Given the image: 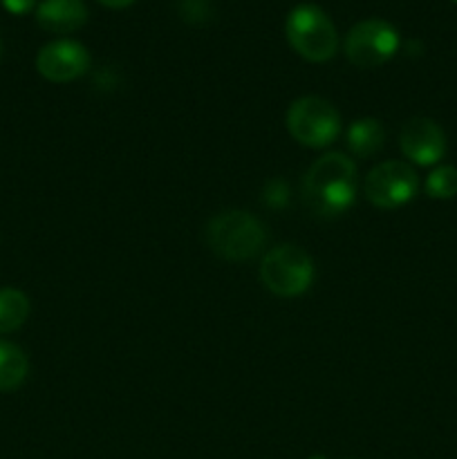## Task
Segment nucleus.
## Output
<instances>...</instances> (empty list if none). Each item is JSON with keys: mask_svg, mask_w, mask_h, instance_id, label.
Instances as JSON below:
<instances>
[{"mask_svg": "<svg viewBox=\"0 0 457 459\" xmlns=\"http://www.w3.org/2000/svg\"><path fill=\"white\" fill-rule=\"evenodd\" d=\"M30 372V361L18 345L0 341V393L21 388Z\"/></svg>", "mask_w": 457, "mask_h": 459, "instance_id": "obj_12", "label": "nucleus"}, {"mask_svg": "<svg viewBox=\"0 0 457 459\" xmlns=\"http://www.w3.org/2000/svg\"><path fill=\"white\" fill-rule=\"evenodd\" d=\"M264 240V229L258 218L245 211H222L206 224V242L211 251L228 263H242L260 254Z\"/></svg>", "mask_w": 457, "mask_h": 459, "instance_id": "obj_2", "label": "nucleus"}, {"mask_svg": "<svg viewBox=\"0 0 457 459\" xmlns=\"http://www.w3.org/2000/svg\"><path fill=\"white\" fill-rule=\"evenodd\" d=\"M179 13L188 22H204L209 18V3L206 0H182L179 3Z\"/></svg>", "mask_w": 457, "mask_h": 459, "instance_id": "obj_16", "label": "nucleus"}, {"mask_svg": "<svg viewBox=\"0 0 457 459\" xmlns=\"http://www.w3.org/2000/svg\"><path fill=\"white\" fill-rule=\"evenodd\" d=\"M385 130L379 119L363 117L348 128V148L357 157H372L384 148Z\"/></svg>", "mask_w": 457, "mask_h": 459, "instance_id": "obj_11", "label": "nucleus"}, {"mask_svg": "<svg viewBox=\"0 0 457 459\" xmlns=\"http://www.w3.org/2000/svg\"><path fill=\"white\" fill-rule=\"evenodd\" d=\"M0 4L13 16H25L31 9H36V0H0Z\"/></svg>", "mask_w": 457, "mask_h": 459, "instance_id": "obj_17", "label": "nucleus"}, {"mask_svg": "<svg viewBox=\"0 0 457 459\" xmlns=\"http://www.w3.org/2000/svg\"><path fill=\"white\" fill-rule=\"evenodd\" d=\"M399 146L412 164L435 166L446 155V134L433 119L415 117L401 128Z\"/></svg>", "mask_w": 457, "mask_h": 459, "instance_id": "obj_9", "label": "nucleus"}, {"mask_svg": "<svg viewBox=\"0 0 457 459\" xmlns=\"http://www.w3.org/2000/svg\"><path fill=\"white\" fill-rule=\"evenodd\" d=\"M426 193L433 200H451L457 195V169L455 166H437L426 179Z\"/></svg>", "mask_w": 457, "mask_h": 459, "instance_id": "obj_14", "label": "nucleus"}, {"mask_svg": "<svg viewBox=\"0 0 457 459\" xmlns=\"http://www.w3.org/2000/svg\"><path fill=\"white\" fill-rule=\"evenodd\" d=\"M0 52H3V39H0Z\"/></svg>", "mask_w": 457, "mask_h": 459, "instance_id": "obj_20", "label": "nucleus"}, {"mask_svg": "<svg viewBox=\"0 0 457 459\" xmlns=\"http://www.w3.org/2000/svg\"><path fill=\"white\" fill-rule=\"evenodd\" d=\"M30 316V299L21 290L3 287L0 290V334H12L25 325Z\"/></svg>", "mask_w": 457, "mask_h": 459, "instance_id": "obj_13", "label": "nucleus"}, {"mask_svg": "<svg viewBox=\"0 0 457 459\" xmlns=\"http://www.w3.org/2000/svg\"><path fill=\"white\" fill-rule=\"evenodd\" d=\"M357 197V166L343 152L318 157L303 179V200L312 213L332 218L354 204Z\"/></svg>", "mask_w": 457, "mask_h": 459, "instance_id": "obj_1", "label": "nucleus"}, {"mask_svg": "<svg viewBox=\"0 0 457 459\" xmlns=\"http://www.w3.org/2000/svg\"><path fill=\"white\" fill-rule=\"evenodd\" d=\"M399 31L381 18H367L357 22L345 39V56L361 70L388 63L399 49Z\"/></svg>", "mask_w": 457, "mask_h": 459, "instance_id": "obj_6", "label": "nucleus"}, {"mask_svg": "<svg viewBox=\"0 0 457 459\" xmlns=\"http://www.w3.org/2000/svg\"><path fill=\"white\" fill-rule=\"evenodd\" d=\"M90 67V54L76 40H54L36 56V70L52 83H70L83 76Z\"/></svg>", "mask_w": 457, "mask_h": 459, "instance_id": "obj_8", "label": "nucleus"}, {"mask_svg": "<svg viewBox=\"0 0 457 459\" xmlns=\"http://www.w3.org/2000/svg\"><path fill=\"white\" fill-rule=\"evenodd\" d=\"M287 130L307 148H325L339 137L341 115L321 97H300L287 110Z\"/></svg>", "mask_w": 457, "mask_h": 459, "instance_id": "obj_5", "label": "nucleus"}, {"mask_svg": "<svg viewBox=\"0 0 457 459\" xmlns=\"http://www.w3.org/2000/svg\"><path fill=\"white\" fill-rule=\"evenodd\" d=\"M88 21L83 0H43L36 7V22L52 34H70Z\"/></svg>", "mask_w": 457, "mask_h": 459, "instance_id": "obj_10", "label": "nucleus"}, {"mask_svg": "<svg viewBox=\"0 0 457 459\" xmlns=\"http://www.w3.org/2000/svg\"><path fill=\"white\" fill-rule=\"evenodd\" d=\"M263 202L272 209H282L289 202V188L282 179H272L263 191Z\"/></svg>", "mask_w": 457, "mask_h": 459, "instance_id": "obj_15", "label": "nucleus"}, {"mask_svg": "<svg viewBox=\"0 0 457 459\" xmlns=\"http://www.w3.org/2000/svg\"><path fill=\"white\" fill-rule=\"evenodd\" d=\"M453 3H455V4H457V0H453Z\"/></svg>", "mask_w": 457, "mask_h": 459, "instance_id": "obj_21", "label": "nucleus"}, {"mask_svg": "<svg viewBox=\"0 0 457 459\" xmlns=\"http://www.w3.org/2000/svg\"><path fill=\"white\" fill-rule=\"evenodd\" d=\"M99 3L106 4V7H110V9H124V7H128V4H133L134 0H99Z\"/></svg>", "mask_w": 457, "mask_h": 459, "instance_id": "obj_18", "label": "nucleus"}, {"mask_svg": "<svg viewBox=\"0 0 457 459\" xmlns=\"http://www.w3.org/2000/svg\"><path fill=\"white\" fill-rule=\"evenodd\" d=\"M285 34L296 54L312 63L330 61L339 48V34L332 18L316 4H298L289 12Z\"/></svg>", "mask_w": 457, "mask_h": 459, "instance_id": "obj_3", "label": "nucleus"}, {"mask_svg": "<svg viewBox=\"0 0 457 459\" xmlns=\"http://www.w3.org/2000/svg\"><path fill=\"white\" fill-rule=\"evenodd\" d=\"M307 459H327L325 455H312V457H307Z\"/></svg>", "mask_w": 457, "mask_h": 459, "instance_id": "obj_19", "label": "nucleus"}, {"mask_svg": "<svg viewBox=\"0 0 457 459\" xmlns=\"http://www.w3.org/2000/svg\"><path fill=\"white\" fill-rule=\"evenodd\" d=\"M366 197L376 209H399L415 200L419 178L406 161H384L366 178Z\"/></svg>", "mask_w": 457, "mask_h": 459, "instance_id": "obj_7", "label": "nucleus"}, {"mask_svg": "<svg viewBox=\"0 0 457 459\" xmlns=\"http://www.w3.org/2000/svg\"><path fill=\"white\" fill-rule=\"evenodd\" d=\"M260 281L272 294L294 299L305 294L314 281V263L300 247L278 245L260 263Z\"/></svg>", "mask_w": 457, "mask_h": 459, "instance_id": "obj_4", "label": "nucleus"}]
</instances>
